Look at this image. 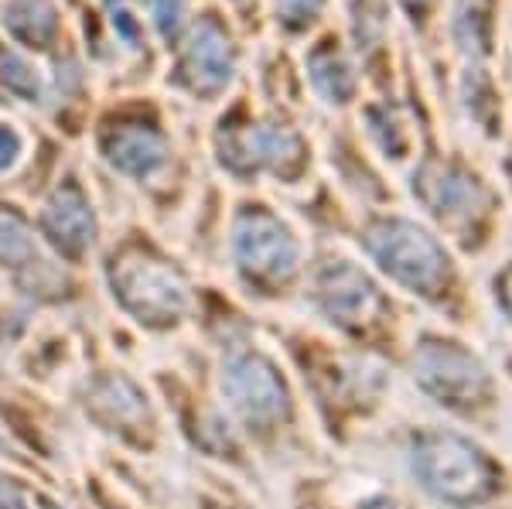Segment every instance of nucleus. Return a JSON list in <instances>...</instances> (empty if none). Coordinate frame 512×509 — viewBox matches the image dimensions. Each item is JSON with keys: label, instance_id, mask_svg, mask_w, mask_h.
<instances>
[{"label": "nucleus", "instance_id": "nucleus-1", "mask_svg": "<svg viewBox=\"0 0 512 509\" xmlns=\"http://www.w3.org/2000/svg\"><path fill=\"white\" fill-rule=\"evenodd\" d=\"M366 250L386 277L414 294H434L448 277V253L410 219H383L369 226Z\"/></svg>", "mask_w": 512, "mask_h": 509}, {"label": "nucleus", "instance_id": "nucleus-2", "mask_svg": "<svg viewBox=\"0 0 512 509\" xmlns=\"http://www.w3.org/2000/svg\"><path fill=\"white\" fill-rule=\"evenodd\" d=\"M414 472L434 496L451 503H475L492 486V472L482 451L458 434L420 438L414 445Z\"/></svg>", "mask_w": 512, "mask_h": 509}, {"label": "nucleus", "instance_id": "nucleus-3", "mask_svg": "<svg viewBox=\"0 0 512 509\" xmlns=\"http://www.w3.org/2000/svg\"><path fill=\"white\" fill-rule=\"evenodd\" d=\"M113 291L123 301V308L134 311L147 325L178 322L192 301L185 277L147 253H127V257L113 260Z\"/></svg>", "mask_w": 512, "mask_h": 509}, {"label": "nucleus", "instance_id": "nucleus-4", "mask_svg": "<svg viewBox=\"0 0 512 509\" xmlns=\"http://www.w3.org/2000/svg\"><path fill=\"white\" fill-rule=\"evenodd\" d=\"M233 257L253 281H287L301 264L294 229L263 205H246L233 223Z\"/></svg>", "mask_w": 512, "mask_h": 509}, {"label": "nucleus", "instance_id": "nucleus-5", "mask_svg": "<svg viewBox=\"0 0 512 509\" xmlns=\"http://www.w3.org/2000/svg\"><path fill=\"white\" fill-rule=\"evenodd\" d=\"M222 393H226L229 407L253 428L277 424L291 407L280 373L256 352H233L222 363Z\"/></svg>", "mask_w": 512, "mask_h": 509}, {"label": "nucleus", "instance_id": "nucleus-6", "mask_svg": "<svg viewBox=\"0 0 512 509\" xmlns=\"http://www.w3.org/2000/svg\"><path fill=\"white\" fill-rule=\"evenodd\" d=\"M417 383L441 404H472L489 387V373L458 342H424L414 356Z\"/></svg>", "mask_w": 512, "mask_h": 509}, {"label": "nucleus", "instance_id": "nucleus-7", "mask_svg": "<svg viewBox=\"0 0 512 509\" xmlns=\"http://www.w3.org/2000/svg\"><path fill=\"white\" fill-rule=\"evenodd\" d=\"M222 161H229L236 171L270 168L280 178H294L304 168V141L284 123H260L229 137L222 147Z\"/></svg>", "mask_w": 512, "mask_h": 509}, {"label": "nucleus", "instance_id": "nucleus-8", "mask_svg": "<svg viewBox=\"0 0 512 509\" xmlns=\"http://www.w3.org/2000/svg\"><path fill=\"white\" fill-rule=\"evenodd\" d=\"M185 86L198 96H219L236 76V45L219 21L202 18L185 45V59L178 65Z\"/></svg>", "mask_w": 512, "mask_h": 509}, {"label": "nucleus", "instance_id": "nucleus-9", "mask_svg": "<svg viewBox=\"0 0 512 509\" xmlns=\"http://www.w3.org/2000/svg\"><path fill=\"white\" fill-rule=\"evenodd\" d=\"M315 294L325 315L338 325H366L379 311V294L373 281L349 260H328L318 270Z\"/></svg>", "mask_w": 512, "mask_h": 509}, {"label": "nucleus", "instance_id": "nucleus-10", "mask_svg": "<svg viewBox=\"0 0 512 509\" xmlns=\"http://www.w3.org/2000/svg\"><path fill=\"white\" fill-rule=\"evenodd\" d=\"M414 192L420 202L434 212V216L458 223V219H472L485 209V192L475 175H468L458 164H427L414 178Z\"/></svg>", "mask_w": 512, "mask_h": 509}, {"label": "nucleus", "instance_id": "nucleus-11", "mask_svg": "<svg viewBox=\"0 0 512 509\" xmlns=\"http://www.w3.org/2000/svg\"><path fill=\"white\" fill-rule=\"evenodd\" d=\"M41 229L65 257H82L96 240V216L76 185H62L41 209Z\"/></svg>", "mask_w": 512, "mask_h": 509}, {"label": "nucleus", "instance_id": "nucleus-12", "mask_svg": "<svg viewBox=\"0 0 512 509\" xmlns=\"http://www.w3.org/2000/svg\"><path fill=\"white\" fill-rule=\"evenodd\" d=\"M103 154L123 175L147 178L168 161V141L147 123H123V127L106 130Z\"/></svg>", "mask_w": 512, "mask_h": 509}, {"label": "nucleus", "instance_id": "nucleus-13", "mask_svg": "<svg viewBox=\"0 0 512 509\" xmlns=\"http://www.w3.org/2000/svg\"><path fill=\"white\" fill-rule=\"evenodd\" d=\"M308 82L318 93L321 103L328 106H345L355 100V89H359V79H355V65L349 62V55L338 48L335 38H325L311 48L308 62Z\"/></svg>", "mask_w": 512, "mask_h": 509}, {"label": "nucleus", "instance_id": "nucleus-14", "mask_svg": "<svg viewBox=\"0 0 512 509\" xmlns=\"http://www.w3.org/2000/svg\"><path fill=\"white\" fill-rule=\"evenodd\" d=\"M451 38L465 59H489L495 45V0H461L451 18Z\"/></svg>", "mask_w": 512, "mask_h": 509}, {"label": "nucleus", "instance_id": "nucleus-15", "mask_svg": "<svg viewBox=\"0 0 512 509\" xmlns=\"http://www.w3.org/2000/svg\"><path fill=\"white\" fill-rule=\"evenodd\" d=\"M4 24L24 45L48 48L59 35V11L52 0H11L4 11Z\"/></svg>", "mask_w": 512, "mask_h": 509}, {"label": "nucleus", "instance_id": "nucleus-16", "mask_svg": "<svg viewBox=\"0 0 512 509\" xmlns=\"http://www.w3.org/2000/svg\"><path fill=\"white\" fill-rule=\"evenodd\" d=\"M31 264H38V243L28 219L0 205V267L21 270Z\"/></svg>", "mask_w": 512, "mask_h": 509}, {"label": "nucleus", "instance_id": "nucleus-17", "mask_svg": "<svg viewBox=\"0 0 512 509\" xmlns=\"http://www.w3.org/2000/svg\"><path fill=\"white\" fill-rule=\"evenodd\" d=\"M366 130L373 137V144L386 158L403 161L410 154V127L403 123L400 113L393 106H369L366 110Z\"/></svg>", "mask_w": 512, "mask_h": 509}, {"label": "nucleus", "instance_id": "nucleus-18", "mask_svg": "<svg viewBox=\"0 0 512 509\" xmlns=\"http://www.w3.org/2000/svg\"><path fill=\"white\" fill-rule=\"evenodd\" d=\"M0 82H4L11 93L24 96V100H38V93H41L35 69H31L18 52H7V48H0Z\"/></svg>", "mask_w": 512, "mask_h": 509}, {"label": "nucleus", "instance_id": "nucleus-19", "mask_svg": "<svg viewBox=\"0 0 512 509\" xmlns=\"http://www.w3.org/2000/svg\"><path fill=\"white\" fill-rule=\"evenodd\" d=\"M325 4L328 0H274L277 24L291 35H301L325 14Z\"/></svg>", "mask_w": 512, "mask_h": 509}, {"label": "nucleus", "instance_id": "nucleus-20", "mask_svg": "<svg viewBox=\"0 0 512 509\" xmlns=\"http://www.w3.org/2000/svg\"><path fill=\"white\" fill-rule=\"evenodd\" d=\"M154 24L164 41H175L185 24V0H154Z\"/></svg>", "mask_w": 512, "mask_h": 509}, {"label": "nucleus", "instance_id": "nucleus-21", "mask_svg": "<svg viewBox=\"0 0 512 509\" xmlns=\"http://www.w3.org/2000/svg\"><path fill=\"white\" fill-rule=\"evenodd\" d=\"M21 151H24L21 134L14 127H4V123H0V171L14 168V161L21 158Z\"/></svg>", "mask_w": 512, "mask_h": 509}, {"label": "nucleus", "instance_id": "nucleus-22", "mask_svg": "<svg viewBox=\"0 0 512 509\" xmlns=\"http://www.w3.org/2000/svg\"><path fill=\"white\" fill-rule=\"evenodd\" d=\"M0 509H24L21 489L7 479H0Z\"/></svg>", "mask_w": 512, "mask_h": 509}, {"label": "nucleus", "instance_id": "nucleus-23", "mask_svg": "<svg viewBox=\"0 0 512 509\" xmlns=\"http://www.w3.org/2000/svg\"><path fill=\"white\" fill-rule=\"evenodd\" d=\"M400 4H403V11L414 14V18H427L441 0H400Z\"/></svg>", "mask_w": 512, "mask_h": 509}, {"label": "nucleus", "instance_id": "nucleus-24", "mask_svg": "<svg viewBox=\"0 0 512 509\" xmlns=\"http://www.w3.org/2000/svg\"><path fill=\"white\" fill-rule=\"evenodd\" d=\"M113 24H117V28H120L127 38H134V35H137V24L130 21V14H127V11H117V14H113Z\"/></svg>", "mask_w": 512, "mask_h": 509}, {"label": "nucleus", "instance_id": "nucleus-25", "mask_svg": "<svg viewBox=\"0 0 512 509\" xmlns=\"http://www.w3.org/2000/svg\"><path fill=\"white\" fill-rule=\"evenodd\" d=\"M502 301H506V311L512 315V270L502 277Z\"/></svg>", "mask_w": 512, "mask_h": 509}, {"label": "nucleus", "instance_id": "nucleus-26", "mask_svg": "<svg viewBox=\"0 0 512 509\" xmlns=\"http://www.w3.org/2000/svg\"><path fill=\"white\" fill-rule=\"evenodd\" d=\"M38 506H41V509H62V506H55L52 499H38Z\"/></svg>", "mask_w": 512, "mask_h": 509}]
</instances>
